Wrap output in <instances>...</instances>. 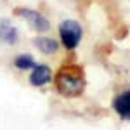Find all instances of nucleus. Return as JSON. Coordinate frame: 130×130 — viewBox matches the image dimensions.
I'll list each match as a JSON object with an SVG mask.
<instances>
[{
    "instance_id": "1",
    "label": "nucleus",
    "mask_w": 130,
    "mask_h": 130,
    "mask_svg": "<svg viewBox=\"0 0 130 130\" xmlns=\"http://www.w3.org/2000/svg\"><path fill=\"white\" fill-rule=\"evenodd\" d=\"M54 85L62 97H78L85 89L83 70L76 64L62 66L54 76Z\"/></svg>"
},
{
    "instance_id": "2",
    "label": "nucleus",
    "mask_w": 130,
    "mask_h": 130,
    "mask_svg": "<svg viewBox=\"0 0 130 130\" xmlns=\"http://www.w3.org/2000/svg\"><path fill=\"white\" fill-rule=\"evenodd\" d=\"M59 37L66 49H76L82 40V26L73 19H64L59 24Z\"/></svg>"
},
{
    "instance_id": "3",
    "label": "nucleus",
    "mask_w": 130,
    "mask_h": 130,
    "mask_svg": "<svg viewBox=\"0 0 130 130\" xmlns=\"http://www.w3.org/2000/svg\"><path fill=\"white\" fill-rule=\"evenodd\" d=\"M16 14L21 16V18H24L35 30H38V31H47L49 30V19H47L42 12H38V10L26 9V7H18V9H16Z\"/></svg>"
},
{
    "instance_id": "4",
    "label": "nucleus",
    "mask_w": 130,
    "mask_h": 130,
    "mask_svg": "<svg viewBox=\"0 0 130 130\" xmlns=\"http://www.w3.org/2000/svg\"><path fill=\"white\" fill-rule=\"evenodd\" d=\"M113 109L121 120H130V90H123L113 99Z\"/></svg>"
},
{
    "instance_id": "5",
    "label": "nucleus",
    "mask_w": 130,
    "mask_h": 130,
    "mask_svg": "<svg viewBox=\"0 0 130 130\" xmlns=\"http://www.w3.org/2000/svg\"><path fill=\"white\" fill-rule=\"evenodd\" d=\"M52 80V73L47 64H37L30 75V83L35 87H43Z\"/></svg>"
},
{
    "instance_id": "6",
    "label": "nucleus",
    "mask_w": 130,
    "mask_h": 130,
    "mask_svg": "<svg viewBox=\"0 0 130 130\" xmlns=\"http://www.w3.org/2000/svg\"><path fill=\"white\" fill-rule=\"evenodd\" d=\"M19 38V33L16 30V26H12L9 21H0V40L5 42V43H10L14 45Z\"/></svg>"
},
{
    "instance_id": "7",
    "label": "nucleus",
    "mask_w": 130,
    "mask_h": 130,
    "mask_svg": "<svg viewBox=\"0 0 130 130\" xmlns=\"http://www.w3.org/2000/svg\"><path fill=\"white\" fill-rule=\"evenodd\" d=\"M35 45L43 54H54V52H57V47H59L57 42L54 40V38H49V37H38V38H35Z\"/></svg>"
},
{
    "instance_id": "8",
    "label": "nucleus",
    "mask_w": 130,
    "mask_h": 130,
    "mask_svg": "<svg viewBox=\"0 0 130 130\" xmlns=\"http://www.w3.org/2000/svg\"><path fill=\"white\" fill-rule=\"evenodd\" d=\"M14 66L18 70H30V68L37 66V62H35V59L31 57L30 54H21V56H18L14 59Z\"/></svg>"
}]
</instances>
